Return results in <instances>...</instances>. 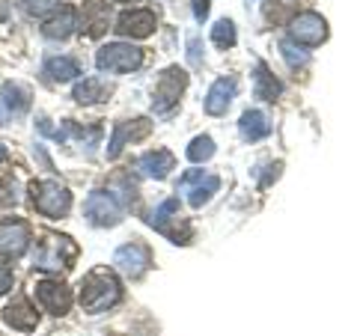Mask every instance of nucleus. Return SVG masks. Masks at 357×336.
<instances>
[{"instance_id": "nucleus-7", "label": "nucleus", "mask_w": 357, "mask_h": 336, "mask_svg": "<svg viewBox=\"0 0 357 336\" xmlns=\"http://www.w3.org/2000/svg\"><path fill=\"white\" fill-rule=\"evenodd\" d=\"M36 300H39L42 310L51 312V316H66L72 307V289L66 283H60V280H39Z\"/></svg>"}, {"instance_id": "nucleus-22", "label": "nucleus", "mask_w": 357, "mask_h": 336, "mask_svg": "<svg viewBox=\"0 0 357 336\" xmlns=\"http://www.w3.org/2000/svg\"><path fill=\"white\" fill-rule=\"evenodd\" d=\"M45 75L51 77V81H72V77L81 75V66H77L72 57H51L48 63H45Z\"/></svg>"}, {"instance_id": "nucleus-28", "label": "nucleus", "mask_w": 357, "mask_h": 336, "mask_svg": "<svg viewBox=\"0 0 357 336\" xmlns=\"http://www.w3.org/2000/svg\"><path fill=\"white\" fill-rule=\"evenodd\" d=\"M9 203H18V182L13 176H6L3 182H0V206H9Z\"/></svg>"}, {"instance_id": "nucleus-27", "label": "nucleus", "mask_w": 357, "mask_h": 336, "mask_svg": "<svg viewBox=\"0 0 357 336\" xmlns=\"http://www.w3.org/2000/svg\"><path fill=\"white\" fill-rule=\"evenodd\" d=\"M280 51H283V60L292 66V69H298V66H307V51H301L298 45L283 42V45H280Z\"/></svg>"}, {"instance_id": "nucleus-11", "label": "nucleus", "mask_w": 357, "mask_h": 336, "mask_svg": "<svg viewBox=\"0 0 357 336\" xmlns=\"http://www.w3.org/2000/svg\"><path fill=\"white\" fill-rule=\"evenodd\" d=\"M155 30V13L149 9H131V13H122L116 21V33L119 36H131V39H146Z\"/></svg>"}, {"instance_id": "nucleus-17", "label": "nucleus", "mask_w": 357, "mask_h": 336, "mask_svg": "<svg viewBox=\"0 0 357 336\" xmlns=\"http://www.w3.org/2000/svg\"><path fill=\"white\" fill-rule=\"evenodd\" d=\"M238 131H241L244 140L256 143V140H262V137L271 134V119H268L262 110H248V114L241 116V122H238Z\"/></svg>"}, {"instance_id": "nucleus-24", "label": "nucleus", "mask_w": 357, "mask_h": 336, "mask_svg": "<svg viewBox=\"0 0 357 336\" xmlns=\"http://www.w3.org/2000/svg\"><path fill=\"white\" fill-rule=\"evenodd\" d=\"M110 89L102 84V81H96V77H86V81H81L75 86V102H81V105H93V102H105Z\"/></svg>"}, {"instance_id": "nucleus-14", "label": "nucleus", "mask_w": 357, "mask_h": 336, "mask_svg": "<svg viewBox=\"0 0 357 336\" xmlns=\"http://www.w3.org/2000/svg\"><path fill=\"white\" fill-rule=\"evenodd\" d=\"M3 321L9 324V328H15V330H36L39 312L30 307L27 298H15L13 304L3 310Z\"/></svg>"}, {"instance_id": "nucleus-13", "label": "nucleus", "mask_w": 357, "mask_h": 336, "mask_svg": "<svg viewBox=\"0 0 357 336\" xmlns=\"http://www.w3.org/2000/svg\"><path fill=\"white\" fill-rule=\"evenodd\" d=\"M236 93H238L236 77H218V81L211 84V89H208V96H206V110L211 116L227 114L229 105H232V98H236Z\"/></svg>"}, {"instance_id": "nucleus-35", "label": "nucleus", "mask_w": 357, "mask_h": 336, "mask_svg": "<svg viewBox=\"0 0 357 336\" xmlns=\"http://www.w3.org/2000/svg\"><path fill=\"white\" fill-rule=\"evenodd\" d=\"M116 3H137V0H116Z\"/></svg>"}, {"instance_id": "nucleus-5", "label": "nucleus", "mask_w": 357, "mask_h": 336, "mask_svg": "<svg viewBox=\"0 0 357 336\" xmlns=\"http://www.w3.org/2000/svg\"><path fill=\"white\" fill-rule=\"evenodd\" d=\"M185 86H188V72L178 69V66H170L155 84V98H152L155 114H170L178 105V96L185 93Z\"/></svg>"}, {"instance_id": "nucleus-3", "label": "nucleus", "mask_w": 357, "mask_h": 336, "mask_svg": "<svg viewBox=\"0 0 357 336\" xmlns=\"http://www.w3.org/2000/svg\"><path fill=\"white\" fill-rule=\"evenodd\" d=\"M30 194H33V206H36V211H42L45 217H66L72 208V194L60 182H54V178H48V182H33Z\"/></svg>"}, {"instance_id": "nucleus-26", "label": "nucleus", "mask_w": 357, "mask_h": 336, "mask_svg": "<svg viewBox=\"0 0 357 336\" xmlns=\"http://www.w3.org/2000/svg\"><path fill=\"white\" fill-rule=\"evenodd\" d=\"M211 155H215V140H211L208 134H203V137H194L191 146H188V158H191L194 164L208 161Z\"/></svg>"}, {"instance_id": "nucleus-32", "label": "nucleus", "mask_w": 357, "mask_h": 336, "mask_svg": "<svg viewBox=\"0 0 357 336\" xmlns=\"http://www.w3.org/2000/svg\"><path fill=\"white\" fill-rule=\"evenodd\" d=\"M188 48H191V60L197 63V60H199V39L191 36V39H188Z\"/></svg>"}, {"instance_id": "nucleus-10", "label": "nucleus", "mask_w": 357, "mask_h": 336, "mask_svg": "<svg viewBox=\"0 0 357 336\" xmlns=\"http://www.w3.org/2000/svg\"><path fill=\"white\" fill-rule=\"evenodd\" d=\"M152 131V122L149 119H128V122H116L114 128V137L107 143V158H116V155L128 146L134 140H143L146 134Z\"/></svg>"}, {"instance_id": "nucleus-9", "label": "nucleus", "mask_w": 357, "mask_h": 336, "mask_svg": "<svg viewBox=\"0 0 357 336\" xmlns=\"http://www.w3.org/2000/svg\"><path fill=\"white\" fill-rule=\"evenodd\" d=\"M114 265H116L126 277H140V274L152 265V253H149L146 244H140V241L122 244V247L114 253Z\"/></svg>"}, {"instance_id": "nucleus-1", "label": "nucleus", "mask_w": 357, "mask_h": 336, "mask_svg": "<svg viewBox=\"0 0 357 336\" xmlns=\"http://www.w3.org/2000/svg\"><path fill=\"white\" fill-rule=\"evenodd\" d=\"M122 298V286L114 271H107V268H93L84 283H81V307L84 312L89 316H98V312H105L110 307H116Z\"/></svg>"}, {"instance_id": "nucleus-23", "label": "nucleus", "mask_w": 357, "mask_h": 336, "mask_svg": "<svg viewBox=\"0 0 357 336\" xmlns=\"http://www.w3.org/2000/svg\"><path fill=\"white\" fill-rule=\"evenodd\" d=\"M146 220H149L158 232H164V235H167V232H170V223H173V220H178V199H176V197L164 199V203H161L158 208H155Z\"/></svg>"}, {"instance_id": "nucleus-15", "label": "nucleus", "mask_w": 357, "mask_h": 336, "mask_svg": "<svg viewBox=\"0 0 357 336\" xmlns=\"http://www.w3.org/2000/svg\"><path fill=\"white\" fill-rule=\"evenodd\" d=\"M173 167H176V158H173V152H167V149L146 152V155H140V161H137L140 176H149V178H164Z\"/></svg>"}, {"instance_id": "nucleus-33", "label": "nucleus", "mask_w": 357, "mask_h": 336, "mask_svg": "<svg viewBox=\"0 0 357 336\" xmlns=\"http://www.w3.org/2000/svg\"><path fill=\"white\" fill-rule=\"evenodd\" d=\"M3 18H6V3L0 0V21H3Z\"/></svg>"}, {"instance_id": "nucleus-16", "label": "nucleus", "mask_w": 357, "mask_h": 336, "mask_svg": "<svg viewBox=\"0 0 357 336\" xmlns=\"http://www.w3.org/2000/svg\"><path fill=\"white\" fill-rule=\"evenodd\" d=\"M77 27V13L72 6H60V13H54L48 21L42 24V33L48 39H69Z\"/></svg>"}, {"instance_id": "nucleus-25", "label": "nucleus", "mask_w": 357, "mask_h": 336, "mask_svg": "<svg viewBox=\"0 0 357 336\" xmlns=\"http://www.w3.org/2000/svg\"><path fill=\"white\" fill-rule=\"evenodd\" d=\"M236 24H232L229 18H220L215 27H211V42L218 45L220 51H227V48H232V45H236Z\"/></svg>"}, {"instance_id": "nucleus-29", "label": "nucleus", "mask_w": 357, "mask_h": 336, "mask_svg": "<svg viewBox=\"0 0 357 336\" xmlns=\"http://www.w3.org/2000/svg\"><path fill=\"white\" fill-rule=\"evenodd\" d=\"M60 0H21V6H24V13L30 15H45L48 9H54Z\"/></svg>"}, {"instance_id": "nucleus-34", "label": "nucleus", "mask_w": 357, "mask_h": 336, "mask_svg": "<svg viewBox=\"0 0 357 336\" xmlns=\"http://www.w3.org/2000/svg\"><path fill=\"white\" fill-rule=\"evenodd\" d=\"M6 158V146H3V143H0V161H3Z\"/></svg>"}, {"instance_id": "nucleus-31", "label": "nucleus", "mask_w": 357, "mask_h": 336, "mask_svg": "<svg viewBox=\"0 0 357 336\" xmlns=\"http://www.w3.org/2000/svg\"><path fill=\"white\" fill-rule=\"evenodd\" d=\"M194 18L206 21L208 18V0H194Z\"/></svg>"}, {"instance_id": "nucleus-4", "label": "nucleus", "mask_w": 357, "mask_h": 336, "mask_svg": "<svg viewBox=\"0 0 357 336\" xmlns=\"http://www.w3.org/2000/svg\"><path fill=\"white\" fill-rule=\"evenodd\" d=\"M143 66V51L134 48V45H122V42H114V45H105L98 48L96 54V69L98 72H107V75H122V72H134Z\"/></svg>"}, {"instance_id": "nucleus-20", "label": "nucleus", "mask_w": 357, "mask_h": 336, "mask_svg": "<svg viewBox=\"0 0 357 336\" xmlns=\"http://www.w3.org/2000/svg\"><path fill=\"white\" fill-rule=\"evenodd\" d=\"M220 188V178L218 176H199L197 182H191L188 185L182 194H188V203H191L194 208H199V206H206L208 199H211V194Z\"/></svg>"}, {"instance_id": "nucleus-21", "label": "nucleus", "mask_w": 357, "mask_h": 336, "mask_svg": "<svg viewBox=\"0 0 357 336\" xmlns=\"http://www.w3.org/2000/svg\"><path fill=\"white\" fill-rule=\"evenodd\" d=\"M3 105L13 116H21L30 110V89H24L21 84H3Z\"/></svg>"}, {"instance_id": "nucleus-19", "label": "nucleus", "mask_w": 357, "mask_h": 336, "mask_svg": "<svg viewBox=\"0 0 357 336\" xmlns=\"http://www.w3.org/2000/svg\"><path fill=\"white\" fill-rule=\"evenodd\" d=\"M253 93L256 98H265V102H274L277 96L283 93V84L268 72L265 63H256V75H253Z\"/></svg>"}, {"instance_id": "nucleus-12", "label": "nucleus", "mask_w": 357, "mask_h": 336, "mask_svg": "<svg viewBox=\"0 0 357 336\" xmlns=\"http://www.w3.org/2000/svg\"><path fill=\"white\" fill-rule=\"evenodd\" d=\"M30 244V229L24 220H3L0 223V250L6 256H21Z\"/></svg>"}, {"instance_id": "nucleus-8", "label": "nucleus", "mask_w": 357, "mask_h": 336, "mask_svg": "<svg viewBox=\"0 0 357 336\" xmlns=\"http://www.w3.org/2000/svg\"><path fill=\"white\" fill-rule=\"evenodd\" d=\"M289 30H292V39L301 42V45H321L328 39V21L321 18L319 13H301L292 18V24H289Z\"/></svg>"}, {"instance_id": "nucleus-2", "label": "nucleus", "mask_w": 357, "mask_h": 336, "mask_svg": "<svg viewBox=\"0 0 357 336\" xmlns=\"http://www.w3.org/2000/svg\"><path fill=\"white\" fill-rule=\"evenodd\" d=\"M75 256H77V244L69 235L48 232L39 247L33 250V265L42 268V271H60V268H72Z\"/></svg>"}, {"instance_id": "nucleus-18", "label": "nucleus", "mask_w": 357, "mask_h": 336, "mask_svg": "<svg viewBox=\"0 0 357 336\" xmlns=\"http://www.w3.org/2000/svg\"><path fill=\"white\" fill-rule=\"evenodd\" d=\"M110 24V9L102 0H86L84 3V27L89 30V36H102Z\"/></svg>"}, {"instance_id": "nucleus-6", "label": "nucleus", "mask_w": 357, "mask_h": 336, "mask_svg": "<svg viewBox=\"0 0 357 336\" xmlns=\"http://www.w3.org/2000/svg\"><path fill=\"white\" fill-rule=\"evenodd\" d=\"M84 215L93 227H116L122 220V206L107 194V190H93L84 203Z\"/></svg>"}, {"instance_id": "nucleus-30", "label": "nucleus", "mask_w": 357, "mask_h": 336, "mask_svg": "<svg viewBox=\"0 0 357 336\" xmlns=\"http://www.w3.org/2000/svg\"><path fill=\"white\" fill-rule=\"evenodd\" d=\"M13 265H9L3 256H0V295H6L9 289H13Z\"/></svg>"}]
</instances>
